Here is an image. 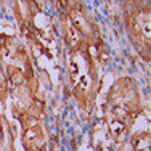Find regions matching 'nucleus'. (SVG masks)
<instances>
[{"label": "nucleus", "mask_w": 151, "mask_h": 151, "mask_svg": "<svg viewBox=\"0 0 151 151\" xmlns=\"http://www.w3.org/2000/svg\"><path fill=\"white\" fill-rule=\"evenodd\" d=\"M66 77L68 88L79 109L90 116L100 92V64L105 60L93 47L82 44L66 48Z\"/></svg>", "instance_id": "3"}, {"label": "nucleus", "mask_w": 151, "mask_h": 151, "mask_svg": "<svg viewBox=\"0 0 151 151\" xmlns=\"http://www.w3.org/2000/svg\"><path fill=\"white\" fill-rule=\"evenodd\" d=\"M13 116L19 124V142L24 151H48L44 119L27 111H15Z\"/></svg>", "instance_id": "7"}, {"label": "nucleus", "mask_w": 151, "mask_h": 151, "mask_svg": "<svg viewBox=\"0 0 151 151\" xmlns=\"http://www.w3.org/2000/svg\"><path fill=\"white\" fill-rule=\"evenodd\" d=\"M130 151H150V130H142L129 137Z\"/></svg>", "instance_id": "8"}, {"label": "nucleus", "mask_w": 151, "mask_h": 151, "mask_svg": "<svg viewBox=\"0 0 151 151\" xmlns=\"http://www.w3.org/2000/svg\"><path fill=\"white\" fill-rule=\"evenodd\" d=\"M6 119L0 114V151L5 148V140H6Z\"/></svg>", "instance_id": "10"}, {"label": "nucleus", "mask_w": 151, "mask_h": 151, "mask_svg": "<svg viewBox=\"0 0 151 151\" xmlns=\"http://www.w3.org/2000/svg\"><path fill=\"white\" fill-rule=\"evenodd\" d=\"M55 5L58 10L61 37L66 48L85 42L93 47L103 58H106L108 45L103 39L100 24L88 12L85 3L82 0H55Z\"/></svg>", "instance_id": "4"}, {"label": "nucleus", "mask_w": 151, "mask_h": 151, "mask_svg": "<svg viewBox=\"0 0 151 151\" xmlns=\"http://www.w3.org/2000/svg\"><path fill=\"white\" fill-rule=\"evenodd\" d=\"M13 15L21 35L29 42L31 53L35 50L48 53L50 45L55 40L52 24H44L47 19L37 0H10Z\"/></svg>", "instance_id": "5"}, {"label": "nucleus", "mask_w": 151, "mask_h": 151, "mask_svg": "<svg viewBox=\"0 0 151 151\" xmlns=\"http://www.w3.org/2000/svg\"><path fill=\"white\" fill-rule=\"evenodd\" d=\"M3 69L8 85V100L12 101V111H27L44 119L47 113V101L29 48L23 44H15L12 52L3 58Z\"/></svg>", "instance_id": "1"}, {"label": "nucleus", "mask_w": 151, "mask_h": 151, "mask_svg": "<svg viewBox=\"0 0 151 151\" xmlns=\"http://www.w3.org/2000/svg\"><path fill=\"white\" fill-rule=\"evenodd\" d=\"M6 101H8V85H6L5 69H3V58L0 55V103L5 106Z\"/></svg>", "instance_id": "9"}, {"label": "nucleus", "mask_w": 151, "mask_h": 151, "mask_svg": "<svg viewBox=\"0 0 151 151\" xmlns=\"http://www.w3.org/2000/svg\"><path fill=\"white\" fill-rule=\"evenodd\" d=\"M142 111V92L137 81L130 76L117 77L109 87L105 100L103 122L108 137L121 145L125 143Z\"/></svg>", "instance_id": "2"}, {"label": "nucleus", "mask_w": 151, "mask_h": 151, "mask_svg": "<svg viewBox=\"0 0 151 151\" xmlns=\"http://www.w3.org/2000/svg\"><path fill=\"white\" fill-rule=\"evenodd\" d=\"M122 23L135 53L146 64L151 61V2L122 0Z\"/></svg>", "instance_id": "6"}, {"label": "nucleus", "mask_w": 151, "mask_h": 151, "mask_svg": "<svg viewBox=\"0 0 151 151\" xmlns=\"http://www.w3.org/2000/svg\"><path fill=\"white\" fill-rule=\"evenodd\" d=\"M98 151H114V150L108 148V146H101V145H100V146H98Z\"/></svg>", "instance_id": "11"}]
</instances>
